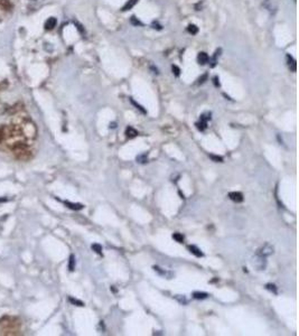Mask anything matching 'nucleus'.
Masks as SVG:
<instances>
[{"label": "nucleus", "instance_id": "3", "mask_svg": "<svg viewBox=\"0 0 299 336\" xmlns=\"http://www.w3.org/2000/svg\"><path fill=\"white\" fill-rule=\"evenodd\" d=\"M274 253V248L271 245H269V244H266V245L262 248L261 250H259V252L257 254H259V256H261V257H268V256H270V254Z\"/></svg>", "mask_w": 299, "mask_h": 336}, {"label": "nucleus", "instance_id": "9", "mask_svg": "<svg viewBox=\"0 0 299 336\" xmlns=\"http://www.w3.org/2000/svg\"><path fill=\"white\" fill-rule=\"evenodd\" d=\"M57 24V20L56 18H54V17H51V18H48L46 20V23H45V28L48 29V30H51V29H53L55 26H56Z\"/></svg>", "mask_w": 299, "mask_h": 336}, {"label": "nucleus", "instance_id": "17", "mask_svg": "<svg viewBox=\"0 0 299 336\" xmlns=\"http://www.w3.org/2000/svg\"><path fill=\"white\" fill-rule=\"evenodd\" d=\"M193 297H194L195 299L203 300V299H206V298L208 297V294H206V293H194V294H193Z\"/></svg>", "mask_w": 299, "mask_h": 336}, {"label": "nucleus", "instance_id": "26", "mask_svg": "<svg viewBox=\"0 0 299 336\" xmlns=\"http://www.w3.org/2000/svg\"><path fill=\"white\" fill-rule=\"evenodd\" d=\"M175 298H176V299L178 300V301H179L180 304H183V305H186V304L188 303V300H187L186 298L184 297V296L182 297L180 295H177V296H175Z\"/></svg>", "mask_w": 299, "mask_h": 336}, {"label": "nucleus", "instance_id": "11", "mask_svg": "<svg viewBox=\"0 0 299 336\" xmlns=\"http://www.w3.org/2000/svg\"><path fill=\"white\" fill-rule=\"evenodd\" d=\"M64 204L67 206L69 208H71V210H74V211H80V210H82L84 206L82 205V204H77V203H69V202H64Z\"/></svg>", "mask_w": 299, "mask_h": 336}, {"label": "nucleus", "instance_id": "23", "mask_svg": "<svg viewBox=\"0 0 299 336\" xmlns=\"http://www.w3.org/2000/svg\"><path fill=\"white\" fill-rule=\"evenodd\" d=\"M196 128L198 129L199 131H204L205 129L207 128V123L206 122H203V121H199V122H196Z\"/></svg>", "mask_w": 299, "mask_h": 336}, {"label": "nucleus", "instance_id": "4", "mask_svg": "<svg viewBox=\"0 0 299 336\" xmlns=\"http://www.w3.org/2000/svg\"><path fill=\"white\" fill-rule=\"evenodd\" d=\"M229 197H230L231 201L235 203H242L244 197H243L242 193L240 192H230L229 193Z\"/></svg>", "mask_w": 299, "mask_h": 336}, {"label": "nucleus", "instance_id": "32", "mask_svg": "<svg viewBox=\"0 0 299 336\" xmlns=\"http://www.w3.org/2000/svg\"><path fill=\"white\" fill-rule=\"evenodd\" d=\"M110 128H112V129L117 128V123H115V122H112V123H110Z\"/></svg>", "mask_w": 299, "mask_h": 336}, {"label": "nucleus", "instance_id": "29", "mask_svg": "<svg viewBox=\"0 0 299 336\" xmlns=\"http://www.w3.org/2000/svg\"><path fill=\"white\" fill-rule=\"evenodd\" d=\"M206 79H207V74H204L202 77H199V79H198V82H197V83H198V84H203V83L205 82V80H206Z\"/></svg>", "mask_w": 299, "mask_h": 336}, {"label": "nucleus", "instance_id": "31", "mask_svg": "<svg viewBox=\"0 0 299 336\" xmlns=\"http://www.w3.org/2000/svg\"><path fill=\"white\" fill-rule=\"evenodd\" d=\"M152 28H155V29H161V26L160 25H159V24L158 23H156V21H153V23H152Z\"/></svg>", "mask_w": 299, "mask_h": 336}, {"label": "nucleus", "instance_id": "20", "mask_svg": "<svg viewBox=\"0 0 299 336\" xmlns=\"http://www.w3.org/2000/svg\"><path fill=\"white\" fill-rule=\"evenodd\" d=\"M211 116H212V114H211V112H205V113H203L202 116H201L199 120L203 121V122H206V123H207V121H210L211 118H212Z\"/></svg>", "mask_w": 299, "mask_h": 336}, {"label": "nucleus", "instance_id": "16", "mask_svg": "<svg viewBox=\"0 0 299 336\" xmlns=\"http://www.w3.org/2000/svg\"><path fill=\"white\" fill-rule=\"evenodd\" d=\"M91 248H92V250L95 252V253H97V254H99V256H101V257H103V253H102V246L100 245L99 243H94V244H92V246H91Z\"/></svg>", "mask_w": 299, "mask_h": 336}, {"label": "nucleus", "instance_id": "19", "mask_svg": "<svg viewBox=\"0 0 299 336\" xmlns=\"http://www.w3.org/2000/svg\"><path fill=\"white\" fill-rule=\"evenodd\" d=\"M173 239H174L176 242H178V243H183L185 238H184V235L180 233H174L173 234Z\"/></svg>", "mask_w": 299, "mask_h": 336}, {"label": "nucleus", "instance_id": "8", "mask_svg": "<svg viewBox=\"0 0 299 336\" xmlns=\"http://www.w3.org/2000/svg\"><path fill=\"white\" fill-rule=\"evenodd\" d=\"M188 250H189V252H191V253L194 254L195 257H197V258H202L203 256H204V254H203V252L201 251V250H199L196 245H188Z\"/></svg>", "mask_w": 299, "mask_h": 336}, {"label": "nucleus", "instance_id": "25", "mask_svg": "<svg viewBox=\"0 0 299 336\" xmlns=\"http://www.w3.org/2000/svg\"><path fill=\"white\" fill-rule=\"evenodd\" d=\"M187 30H188L189 34H192V35H196V34L198 33V28H197L195 25H189L188 27H187Z\"/></svg>", "mask_w": 299, "mask_h": 336}, {"label": "nucleus", "instance_id": "12", "mask_svg": "<svg viewBox=\"0 0 299 336\" xmlns=\"http://www.w3.org/2000/svg\"><path fill=\"white\" fill-rule=\"evenodd\" d=\"M152 269L155 270L156 272H158L160 276H164V277H165V276H168V279H170V278L173 277V273H171V272H167L166 270H161L160 268L157 267V266H153Z\"/></svg>", "mask_w": 299, "mask_h": 336}, {"label": "nucleus", "instance_id": "27", "mask_svg": "<svg viewBox=\"0 0 299 336\" xmlns=\"http://www.w3.org/2000/svg\"><path fill=\"white\" fill-rule=\"evenodd\" d=\"M130 21H131V24H132V25H135V26H142V23H141L140 20H138V19L136 18L135 16H132V17H131V18H130Z\"/></svg>", "mask_w": 299, "mask_h": 336}, {"label": "nucleus", "instance_id": "13", "mask_svg": "<svg viewBox=\"0 0 299 336\" xmlns=\"http://www.w3.org/2000/svg\"><path fill=\"white\" fill-rule=\"evenodd\" d=\"M221 52H222V49H221V48L216 49V52H215V54H214V56H213L212 61H211V59H210L211 67H214L215 65H216V63H217V57H219V56H220V55H221Z\"/></svg>", "mask_w": 299, "mask_h": 336}, {"label": "nucleus", "instance_id": "10", "mask_svg": "<svg viewBox=\"0 0 299 336\" xmlns=\"http://www.w3.org/2000/svg\"><path fill=\"white\" fill-rule=\"evenodd\" d=\"M138 1L139 0H128V1L125 3V5L122 7V11H128V10H130V9H132Z\"/></svg>", "mask_w": 299, "mask_h": 336}, {"label": "nucleus", "instance_id": "14", "mask_svg": "<svg viewBox=\"0 0 299 336\" xmlns=\"http://www.w3.org/2000/svg\"><path fill=\"white\" fill-rule=\"evenodd\" d=\"M136 160H137V162H139V164H146V162H148V154L139 155V156H137Z\"/></svg>", "mask_w": 299, "mask_h": 336}, {"label": "nucleus", "instance_id": "30", "mask_svg": "<svg viewBox=\"0 0 299 336\" xmlns=\"http://www.w3.org/2000/svg\"><path fill=\"white\" fill-rule=\"evenodd\" d=\"M213 82H214V85H215V86H216V87H219V86H220V80H219V77H217V76H215L214 77V79H213Z\"/></svg>", "mask_w": 299, "mask_h": 336}, {"label": "nucleus", "instance_id": "24", "mask_svg": "<svg viewBox=\"0 0 299 336\" xmlns=\"http://www.w3.org/2000/svg\"><path fill=\"white\" fill-rule=\"evenodd\" d=\"M266 289H268L269 291H271V293H274V295L278 294V290H277L276 285H274V284H268V285L266 286Z\"/></svg>", "mask_w": 299, "mask_h": 336}, {"label": "nucleus", "instance_id": "2", "mask_svg": "<svg viewBox=\"0 0 299 336\" xmlns=\"http://www.w3.org/2000/svg\"><path fill=\"white\" fill-rule=\"evenodd\" d=\"M253 263H254V266L258 268V270H264V268H266V264H267L266 257H261V256L257 254V259L254 260V262H253Z\"/></svg>", "mask_w": 299, "mask_h": 336}, {"label": "nucleus", "instance_id": "7", "mask_svg": "<svg viewBox=\"0 0 299 336\" xmlns=\"http://www.w3.org/2000/svg\"><path fill=\"white\" fill-rule=\"evenodd\" d=\"M138 131L136 130L135 128H132V127H127V129H125V137L128 139H132L135 138V137L138 136Z\"/></svg>", "mask_w": 299, "mask_h": 336}, {"label": "nucleus", "instance_id": "18", "mask_svg": "<svg viewBox=\"0 0 299 336\" xmlns=\"http://www.w3.org/2000/svg\"><path fill=\"white\" fill-rule=\"evenodd\" d=\"M69 271H74V269H75V257L73 256V254H71V257H69Z\"/></svg>", "mask_w": 299, "mask_h": 336}, {"label": "nucleus", "instance_id": "22", "mask_svg": "<svg viewBox=\"0 0 299 336\" xmlns=\"http://www.w3.org/2000/svg\"><path fill=\"white\" fill-rule=\"evenodd\" d=\"M208 157H210L213 162H223V157L222 156H217V155L210 154V155H208Z\"/></svg>", "mask_w": 299, "mask_h": 336}, {"label": "nucleus", "instance_id": "6", "mask_svg": "<svg viewBox=\"0 0 299 336\" xmlns=\"http://www.w3.org/2000/svg\"><path fill=\"white\" fill-rule=\"evenodd\" d=\"M286 58H287V62H288V66H289V69H290V71H292V72H296V69H297L296 59H295L292 56H290L289 54H287Z\"/></svg>", "mask_w": 299, "mask_h": 336}, {"label": "nucleus", "instance_id": "1", "mask_svg": "<svg viewBox=\"0 0 299 336\" xmlns=\"http://www.w3.org/2000/svg\"><path fill=\"white\" fill-rule=\"evenodd\" d=\"M262 6H263V8H266L271 15H274L277 13V9H278V3H277L276 0H264Z\"/></svg>", "mask_w": 299, "mask_h": 336}, {"label": "nucleus", "instance_id": "33", "mask_svg": "<svg viewBox=\"0 0 299 336\" xmlns=\"http://www.w3.org/2000/svg\"><path fill=\"white\" fill-rule=\"evenodd\" d=\"M111 290H112L113 293H117V289L114 288V286H112V287H111Z\"/></svg>", "mask_w": 299, "mask_h": 336}, {"label": "nucleus", "instance_id": "28", "mask_svg": "<svg viewBox=\"0 0 299 336\" xmlns=\"http://www.w3.org/2000/svg\"><path fill=\"white\" fill-rule=\"evenodd\" d=\"M171 69H173V73H174L176 76H179V74H180V69H179L178 66H176V65H173V66H171Z\"/></svg>", "mask_w": 299, "mask_h": 336}, {"label": "nucleus", "instance_id": "5", "mask_svg": "<svg viewBox=\"0 0 299 336\" xmlns=\"http://www.w3.org/2000/svg\"><path fill=\"white\" fill-rule=\"evenodd\" d=\"M197 62H198L199 65H205L210 62V56L206 53H204V52H201L197 55Z\"/></svg>", "mask_w": 299, "mask_h": 336}, {"label": "nucleus", "instance_id": "21", "mask_svg": "<svg viewBox=\"0 0 299 336\" xmlns=\"http://www.w3.org/2000/svg\"><path fill=\"white\" fill-rule=\"evenodd\" d=\"M69 303H72L75 306H80V307H83V306H84V303H83V301H81V300H79V299H75V298H73V297H69Z\"/></svg>", "mask_w": 299, "mask_h": 336}, {"label": "nucleus", "instance_id": "15", "mask_svg": "<svg viewBox=\"0 0 299 336\" xmlns=\"http://www.w3.org/2000/svg\"><path fill=\"white\" fill-rule=\"evenodd\" d=\"M129 100H130L131 104H132V105H135V108L137 109V110H139V111H140V112L142 113V114H146V113H147V111L145 110V109H143L142 107H141V105L139 104V103H137V102H136V101L133 100L132 98H130V99H129Z\"/></svg>", "mask_w": 299, "mask_h": 336}]
</instances>
